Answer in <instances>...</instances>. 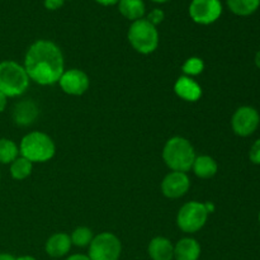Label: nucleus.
Returning <instances> with one entry per match:
<instances>
[{
  "mask_svg": "<svg viewBox=\"0 0 260 260\" xmlns=\"http://www.w3.org/2000/svg\"><path fill=\"white\" fill-rule=\"evenodd\" d=\"M255 65L260 69V50L256 52V55H255Z\"/></svg>",
  "mask_w": 260,
  "mask_h": 260,
  "instance_id": "nucleus-32",
  "label": "nucleus"
},
{
  "mask_svg": "<svg viewBox=\"0 0 260 260\" xmlns=\"http://www.w3.org/2000/svg\"><path fill=\"white\" fill-rule=\"evenodd\" d=\"M201 255V245L196 239H180L174 246L175 260H198Z\"/></svg>",
  "mask_w": 260,
  "mask_h": 260,
  "instance_id": "nucleus-15",
  "label": "nucleus"
},
{
  "mask_svg": "<svg viewBox=\"0 0 260 260\" xmlns=\"http://www.w3.org/2000/svg\"><path fill=\"white\" fill-rule=\"evenodd\" d=\"M95 2L99 3V4L104 5V7H109V5L118 4L119 0H95Z\"/></svg>",
  "mask_w": 260,
  "mask_h": 260,
  "instance_id": "nucleus-28",
  "label": "nucleus"
},
{
  "mask_svg": "<svg viewBox=\"0 0 260 260\" xmlns=\"http://www.w3.org/2000/svg\"><path fill=\"white\" fill-rule=\"evenodd\" d=\"M150 258L152 260H173L174 259V245L172 241L162 236L154 238L149 244Z\"/></svg>",
  "mask_w": 260,
  "mask_h": 260,
  "instance_id": "nucleus-14",
  "label": "nucleus"
},
{
  "mask_svg": "<svg viewBox=\"0 0 260 260\" xmlns=\"http://www.w3.org/2000/svg\"><path fill=\"white\" fill-rule=\"evenodd\" d=\"M19 156V147L9 139H0V164H12Z\"/></svg>",
  "mask_w": 260,
  "mask_h": 260,
  "instance_id": "nucleus-21",
  "label": "nucleus"
},
{
  "mask_svg": "<svg viewBox=\"0 0 260 260\" xmlns=\"http://www.w3.org/2000/svg\"><path fill=\"white\" fill-rule=\"evenodd\" d=\"M164 18H165V14L161 9H152L151 12L149 13L146 19L149 20L151 24H154L155 27H156L157 24H160V23L164 20Z\"/></svg>",
  "mask_w": 260,
  "mask_h": 260,
  "instance_id": "nucleus-24",
  "label": "nucleus"
},
{
  "mask_svg": "<svg viewBox=\"0 0 260 260\" xmlns=\"http://www.w3.org/2000/svg\"><path fill=\"white\" fill-rule=\"evenodd\" d=\"M128 41L137 52L149 55L159 46V32L154 24L142 18L131 24L128 29Z\"/></svg>",
  "mask_w": 260,
  "mask_h": 260,
  "instance_id": "nucleus-5",
  "label": "nucleus"
},
{
  "mask_svg": "<svg viewBox=\"0 0 260 260\" xmlns=\"http://www.w3.org/2000/svg\"><path fill=\"white\" fill-rule=\"evenodd\" d=\"M15 260H36V259L30 255H23V256H19V258H15Z\"/></svg>",
  "mask_w": 260,
  "mask_h": 260,
  "instance_id": "nucleus-31",
  "label": "nucleus"
},
{
  "mask_svg": "<svg viewBox=\"0 0 260 260\" xmlns=\"http://www.w3.org/2000/svg\"><path fill=\"white\" fill-rule=\"evenodd\" d=\"M0 260H15V258L13 255H10V254L2 253L0 254Z\"/></svg>",
  "mask_w": 260,
  "mask_h": 260,
  "instance_id": "nucleus-30",
  "label": "nucleus"
},
{
  "mask_svg": "<svg viewBox=\"0 0 260 260\" xmlns=\"http://www.w3.org/2000/svg\"><path fill=\"white\" fill-rule=\"evenodd\" d=\"M249 159L253 164L260 165V139L251 145L250 151H249Z\"/></svg>",
  "mask_w": 260,
  "mask_h": 260,
  "instance_id": "nucleus-25",
  "label": "nucleus"
},
{
  "mask_svg": "<svg viewBox=\"0 0 260 260\" xmlns=\"http://www.w3.org/2000/svg\"><path fill=\"white\" fill-rule=\"evenodd\" d=\"M66 260H90L88 255H84V254H74V255L69 256Z\"/></svg>",
  "mask_w": 260,
  "mask_h": 260,
  "instance_id": "nucleus-27",
  "label": "nucleus"
},
{
  "mask_svg": "<svg viewBox=\"0 0 260 260\" xmlns=\"http://www.w3.org/2000/svg\"><path fill=\"white\" fill-rule=\"evenodd\" d=\"M152 2H155V3H167V2H169V0H152Z\"/></svg>",
  "mask_w": 260,
  "mask_h": 260,
  "instance_id": "nucleus-33",
  "label": "nucleus"
},
{
  "mask_svg": "<svg viewBox=\"0 0 260 260\" xmlns=\"http://www.w3.org/2000/svg\"><path fill=\"white\" fill-rule=\"evenodd\" d=\"M192 169L198 178L208 179V178H212L213 175H216L218 167L213 157L208 156V155H201V156H196Z\"/></svg>",
  "mask_w": 260,
  "mask_h": 260,
  "instance_id": "nucleus-17",
  "label": "nucleus"
},
{
  "mask_svg": "<svg viewBox=\"0 0 260 260\" xmlns=\"http://www.w3.org/2000/svg\"><path fill=\"white\" fill-rule=\"evenodd\" d=\"M260 116L254 107L243 106L238 108L231 118V127L238 136L248 137L256 131Z\"/></svg>",
  "mask_w": 260,
  "mask_h": 260,
  "instance_id": "nucleus-8",
  "label": "nucleus"
},
{
  "mask_svg": "<svg viewBox=\"0 0 260 260\" xmlns=\"http://www.w3.org/2000/svg\"><path fill=\"white\" fill-rule=\"evenodd\" d=\"M208 212L205 203L192 201L183 206L177 216V225L183 233L194 234L206 225Z\"/></svg>",
  "mask_w": 260,
  "mask_h": 260,
  "instance_id": "nucleus-6",
  "label": "nucleus"
},
{
  "mask_svg": "<svg viewBox=\"0 0 260 260\" xmlns=\"http://www.w3.org/2000/svg\"><path fill=\"white\" fill-rule=\"evenodd\" d=\"M29 86V78L24 66L15 61L7 60L0 62V93L7 98L19 96Z\"/></svg>",
  "mask_w": 260,
  "mask_h": 260,
  "instance_id": "nucleus-4",
  "label": "nucleus"
},
{
  "mask_svg": "<svg viewBox=\"0 0 260 260\" xmlns=\"http://www.w3.org/2000/svg\"><path fill=\"white\" fill-rule=\"evenodd\" d=\"M258 218H259V223H260V212H259V216H258Z\"/></svg>",
  "mask_w": 260,
  "mask_h": 260,
  "instance_id": "nucleus-34",
  "label": "nucleus"
},
{
  "mask_svg": "<svg viewBox=\"0 0 260 260\" xmlns=\"http://www.w3.org/2000/svg\"><path fill=\"white\" fill-rule=\"evenodd\" d=\"M174 91L185 102H197L202 96V88L189 76H180L174 84Z\"/></svg>",
  "mask_w": 260,
  "mask_h": 260,
  "instance_id": "nucleus-12",
  "label": "nucleus"
},
{
  "mask_svg": "<svg viewBox=\"0 0 260 260\" xmlns=\"http://www.w3.org/2000/svg\"><path fill=\"white\" fill-rule=\"evenodd\" d=\"M260 5V0H228V7L234 14L248 17L255 13Z\"/></svg>",
  "mask_w": 260,
  "mask_h": 260,
  "instance_id": "nucleus-19",
  "label": "nucleus"
},
{
  "mask_svg": "<svg viewBox=\"0 0 260 260\" xmlns=\"http://www.w3.org/2000/svg\"><path fill=\"white\" fill-rule=\"evenodd\" d=\"M33 164L23 156H18L14 161L10 164V175L15 180H23L28 178L32 173Z\"/></svg>",
  "mask_w": 260,
  "mask_h": 260,
  "instance_id": "nucleus-20",
  "label": "nucleus"
},
{
  "mask_svg": "<svg viewBox=\"0 0 260 260\" xmlns=\"http://www.w3.org/2000/svg\"><path fill=\"white\" fill-rule=\"evenodd\" d=\"M122 251L119 239L112 233H102L94 236L89 245L90 260H118Z\"/></svg>",
  "mask_w": 260,
  "mask_h": 260,
  "instance_id": "nucleus-7",
  "label": "nucleus"
},
{
  "mask_svg": "<svg viewBox=\"0 0 260 260\" xmlns=\"http://www.w3.org/2000/svg\"><path fill=\"white\" fill-rule=\"evenodd\" d=\"M0 179H2V175H0Z\"/></svg>",
  "mask_w": 260,
  "mask_h": 260,
  "instance_id": "nucleus-35",
  "label": "nucleus"
},
{
  "mask_svg": "<svg viewBox=\"0 0 260 260\" xmlns=\"http://www.w3.org/2000/svg\"><path fill=\"white\" fill-rule=\"evenodd\" d=\"M71 245V239L68 234L56 233L46 241L45 249L46 253L52 258H61L70 251Z\"/></svg>",
  "mask_w": 260,
  "mask_h": 260,
  "instance_id": "nucleus-13",
  "label": "nucleus"
},
{
  "mask_svg": "<svg viewBox=\"0 0 260 260\" xmlns=\"http://www.w3.org/2000/svg\"><path fill=\"white\" fill-rule=\"evenodd\" d=\"M162 159L173 172L187 173L192 169L196 160L194 147L184 137L174 136L165 144L162 149Z\"/></svg>",
  "mask_w": 260,
  "mask_h": 260,
  "instance_id": "nucleus-2",
  "label": "nucleus"
},
{
  "mask_svg": "<svg viewBox=\"0 0 260 260\" xmlns=\"http://www.w3.org/2000/svg\"><path fill=\"white\" fill-rule=\"evenodd\" d=\"M23 66L29 80L40 85L58 83L65 71V61L60 47L47 40L36 41L30 45L25 53Z\"/></svg>",
  "mask_w": 260,
  "mask_h": 260,
  "instance_id": "nucleus-1",
  "label": "nucleus"
},
{
  "mask_svg": "<svg viewBox=\"0 0 260 260\" xmlns=\"http://www.w3.org/2000/svg\"><path fill=\"white\" fill-rule=\"evenodd\" d=\"M190 188V180L187 173L172 172L162 179L161 192L170 200H177L187 194Z\"/></svg>",
  "mask_w": 260,
  "mask_h": 260,
  "instance_id": "nucleus-11",
  "label": "nucleus"
},
{
  "mask_svg": "<svg viewBox=\"0 0 260 260\" xmlns=\"http://www.w3.org/2000/svg\"><path fill=\"white\" fill-rule=\"evenodd\" d=\"M61 89L69 95H83L90 85L89 76L79 69H69L63 71L58 80Z\"/></svg>",
  "mask_w": 260,
  "mask_h": 260,
  "instance_id": "nucleus-10",
  "label": "nucleus"
},
{
  "mask_svg": "<svg viewBox=\"0 0 260 260\" xmlns=\"http://www.w3.org/2000/svg\"><path fill=\"white\" fill-rule=\"evenodd\" d=\"M70 239L73 245L79 246V248H85V246L90 245L94 236L90 229L85 228V226H80V228H76L75 230L73 231Z\"/></svg>",
  "mask_w": 260,
  "mask_h": 260,
  "instance_id": "nucleus-22",
  "label": "nucleus"
},
{
  "mask_svg": "<svg viewBox=\"0 0 260 260\" xmlns=\"http://www.w3.org/2000/svg\"><path fill=\"white\" fill-rule=\"evenodd\" d=\"M221 14L222 4L220 0H192L189 5L190 18L198 24H212Z\"/></svg>",
  "mask_w": 260,
  "mask_h": 260,
  "instance_id": "nucleus-9",
  "label": "nucleus"
},
{
  "mask_svg": "<svg viewBox=\"0 0 260 260\" xmlns=\"http://www.w3.org/2000/svg\"><path fill=\"white\" fill-rule=\"evenodd\" d=\"M7 96L4 95V94L3 93H0V113H2V112H4V109H5V107H7Z\"/></svg>",
  "mask_w": 260,
  "mask_h": 260,
  "instance_id": "nucleus-29",
  "label": "nucleus"
},
{
  "mask_svg": "<svg viewBox=\"0 0 260 260\" xmlns=\"http://www.w3.org/2000/svg\"><path fill=\"white\" fill-rule=\"evenodd\" d=\"M56 146L53 140L45 132H29L22 139L19 144L20 156L30 162L50 161L55 156Z\"/></svg>",
  "mask_w": 260,
  "mask_h": 260,
  "instance_id": "nucleus-3",
  "label": "nucleus"
},
{
  "mask_svg": "<svg viewBox=\"0 0 260 260\" xmlns=\"http://www.w3.org/2000/svg\"><path fill=\"white\" fill-rule=\"evenodd\" d=\"M119 13L129 20L142 19L145 15V4L142 0H119Z\"/></svg>",
  "mask_w": 260,
  "mask_h": 260,
  "instance_id": "nucleus-18",
  "label": "nucleus"
},
{
  "mask_svg": "<svg viewBox=\"0 0 260 260\" xmlns=\"http://www.w3.org/2000/svg\"><path fill=\"white\" fill-rule=\"evenodd\" d=\"M182 70L184 73V76H189V78L197 76L202 74L203 70H205V62L200 57H189L183 63Z\"/></svg>",
  "mask_w": 260,
  "mask_h": 260,
  "instance_id": "nucleus-23",
  "label": "nucleus"
},
{
  "mask_svg": "<svg viewBox=\"0 0 260 260\" xmlns=\"http://www.w3.org/2000/svg\"><path fill=\"white\" fill-rule=\"evenodd\" d=\"M38 114V109L33 102H20L15 106L14 112H13V118L14 122L19 126H28L35 121Z\"/></svg>",
  "mask_w": 260,
  "mask_h": 260,
  "instance_id": "nucleus-16",
  "label": "nucleus"
},
{
  "mask_svg": "<svg viewBox=\"0 0 260 260\" xmlns=\"http://www.w3.org/2000/svg\"><path fill=\"white\" fill-rule=\"evenodd\" d=\"M65 0H45V8L48 10H57L63 5Z\"/></svg>",
  "mask_w": 260,
  "mask_h": 260,
  "instance_id": "nucleus-26",
  "label": "nucleus"
}]
</instances>
